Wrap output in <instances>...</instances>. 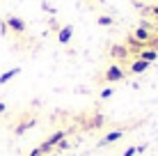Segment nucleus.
I'll list each match as a JSON object with an SVG mask.
<instances>
[{"label":"nucleus","mask_w":158,"mask_h":156,"mask_svg":"<svg viewBox=\"0 0 158 156\" xmlns=\"http://www.w3.org/2000/svg\"><path fill=\"white\" fill-rule=\"evenodd\" d=\"M156 35H158V25H156Z\"/></svg>","instance_id":"obj_22"},{"label":"nucleus","mask_w":158,"mask_h":156,"mask_svg":"<svg viewBox=\"0 0 158 156\" xmlns=\"http://www.w3.org/2000/svg\"><path fill=\"white\" fill-rule=\"evenodd\" d=\"M30 156H44V152H41L39 147H37V149H32V152H30Z\"/></svg>","instance_id":"obj_18"},{"label":"nucleus","mask_w":158,"mask_h":156,"mask_svg":"<svg viewBox=\"0 0 158 156\" xmlns=\"http://www.w3.org/2000/svg\"><path fill=\"white\" fill-rule=\"evenodd\" d=\"M133 37L140 41V44L147 46V41H149V37H151V30H147V28H142V25H138V28L133 30Z\"/></svg>","instance_id":"obj_7"},{"label":"nucleus","mask_w":158,"mask_h":156,"mask_svg":"<svg viewBox=\"0 0 158 156\" xmlns=\"http://www.w3.org/2000/svg\"><path fill=\"white\" fill-rule=\"evenodd\" d=\"M112 94H115V90H112V87H103L101 90V99H110Z\"/></svg>","instance_id":"obj_13"},{"label":"nucleus","mask_w":158,"mask_h":156,"mask_svg":"<svg viewBox=\"0 0 158 156\" xmlns=\"http://www.w3.org/2000/svg\"><path fill=\"white\" fill-rule=\"evenodd\" d=\"M101 122H103V117L99 115V117H96V120H94V122H92V126H101Z\"/></svg>","instance_id":"obj_19"},{"label":"nucleus","mask_w":158,"mask_h":156,"mask_svg":"<svg viewBox=\"0 0 158 156\" xmlns=\"http://www.w3.org/2000/svg\"><path fill=\"white\" fill-rule=\"evenodd\" d=\"M96 23H99L101 28H110V25L115 23V21H112V16H108V14H101L99 19H96Z\"/></svg>","instance_id":"obj_11"},{"label":"nucleus","mask_w":158,"mask_h":156,"mask_svg":"<svg viewBox=\"0 0 158 156\" xmlns=\"http://www.w3.org/2000/svg\"><path fill=\"white\" fill-rule=\"evenodd\" d=\"M106 80L108 83H119V80H124V69L119 67V64H110V67L106 69Z\"/></svg>","instance_id":"obj_2"},{"label":"nucleus","mask_w":158,"mask_h":156,"mask_svg":"<svg viewBox=\"0 0 158 156\" xmlns=\"http://www.w3.org/2000/svg\"><path fill=\"white\" fill-rule=\"evenodd\" d=\"M122 138H124V129H115V131H108L106 136H103L101 145H112V142L122 140Z\"/></svg>","instance_id":"obj_5"},{"label":"nucleus","mask_w":158,"mask_h":156,"mask_svg":"<svg viewBox=\"0 0 158 156\" xmlns=\"http://www.w3.org/2000/svg\"><path fill=\"white\" fill-rule=\"evenodd\" d=\"M7 30H9L7 23H0V32H2V35H7Z\"/></svg>","instance_id":"obj_20"},{"label":"nucleus","mask_w":158,"mask_h":156,"mask_svg":"<svg viewBox=\"0 0 158 156\" xmlns=\"http://www.w3.org/2000/svg\"><path fill=\"white\" fill-rule=\"evenodd\" d=\"M5 110H7V106H5V103H2V101H0V115H2V112H5Z\"/></svg>","instance_id":"obj_21"},{"label":"nucleus","mask_w":158,"mask_h":156,"mask_svg":"<svg viewBox=\"0 0 158 156\" xmlns=\"http://www.w3.org/2000/svg\"><path fill=\"white\" fill-rule=\"evenodd\" d=\"M156 21H158V16H156Z\"/></svg>","instance_id":"obj_23"},{"label":"nucleus","mask_w":158,"mask_h":156,"mask_svg":"<svg viewBox=\"0 0 158 156\" xmlns=\"http://www.w3.org/2000/svg\"><path fill=\"white\" fill-rule=\"evenodd\" d=\"M71 37H73V25H62L60 28V32H57V41L62 46H67L69 41H71Z\"/></svg>","instance_id":"obj_4"},{"label":"nucleus","mask_w":158,"mask_h":156,"mask_svg":"<svg viewBox=\"0 0 158 156\" xmlns=\"http://www.w3.org/2000/svg\"><path fill=\"white\" fill-rule=\"evenodd\" d=\"M48 28H51V30H55V32H60V28H62V25H60V23H57V19L53 16V19L48 21Z\"/></svg>","instance_id":"obj_14"},{"label":"nucleus","mask_w":158,"mask_h":156,"mask_svg":"<svg viewBox=\"0 0 158 156\" xmlns=\"http://www.w3.org/2000/svg\"><path fill=\"white\" fill-rule=\"evenodd\" d=\"M64 138H67V131H62V129H60V131L51 133V136H48L46 140H44V142L39 145V149H41L44 154H48L53 147H57V142H60V140H64Z\"/></svg>","instance_id":"obj_1"},{"label":"nucleus","mask_w":158,"mask_h":156,"mask_svg":"<svg viewBox=\"0 0 158 156\" xmlns=\"http://www.w3.org/2000/svg\"><path fill=\"white\" fill-rule=\"evenodd\" d=\"M57 149H62V152H64V149H69V140H67V138L57 142Z\"/></svg>","instance_id":"obj_16"},{"label":"nucleus","mask_w":158,"mask_h":156,"mask_svg":"<svg viewBox=\"0 0 158 156\" xmlns=\"http://www.w3.org/2000/svg\"><path fill=\"white\" fill-rule=\"evenodd\" d=\"M41 9H44V12H48L51 16H55V7H51L48 2H44V5H41Z\"/></svg>","instance_id":"obj_15"},{"label":"nucleus","mask_w":158,"mask_h":156,"mask_svg":"<svg viewBox=\"0 0 158 156\" xmlns=\"http://www.w3.org/2000/svg\"><path fill=\"white\" fill-rule=\"evenodd\" d=\"M126 55H128L126 46H115V48H112V57H126Z\"/></svg>","instance_id":"obj_12"},{"label":"nucleus","mask_w":158,"mask_h":156,"mask_svg":"<svg viewBox=\"0 0 158 156\" xmlns=\"http://www.w3.org/2000/svg\"><path fill=\"white\" fill-rule=\"evenodd\" d=\"M5 23H7V28L12 32H19V35H21V32H25V21L19 19V16H9Z\"/></svg>","instance_id":"obj_3"},{"label":"nucleus","mask_w":158,"mask_h":156,"mask_svg":"<svg viewBox=\"0 0 158 156\" xmlns=\"http://www.w3.org/2000/svg\"><path fill=\"white\" fill-rule=\"evenodd\" d=\"M149 67H151L149 62H144V60H140V57H135V60H133V64H131V71H133V74H138V76H140V74H144Z\"/></svg>","instance_id":"obj_8"},{"label":"nucleus","mask_w":158,"mask_h":156,"mask_svg":"<svg viewBox=\"0 0 158 156\" xmlns=\"http://www.w3.org/2000/svg\"><path fill=\"white\" fill-rule=\"evenodd\" d=\"M135 154H138V149H135V147H128V149H126V152H124L122 156H135Z\"/></svg>","instance_id":"obj_17"},{"label":"nucleus","mask_w":158,"mask_h":156,"mask_svg":"<svg viewBox=\"0 0 158 156\" xmlns=\"http://www.w3.org/2000/svg\"><path fill=\"white\" fill-rule=\"evenodd\" d=\"M135 57H140V60H144V62L154 64V62L158 60V51H154V48H142V51H140Z\"/></svg>","instance_id":"obj_6"},{"label":"nucleus","mask_w":158,"mask_h":156,"mask_svg":"<svg viewBox=\"0 0 158 156\" xmlns=\"http://www.w3.org/2000/svg\"><path fill=\"white\" fill-rule=\"evenodd\" d=\"M21 74V67H14V69H7L5 74H0V85H5V83H9L12 78H16Z\"/></svg>","instance_id":"obj_9"},{"label":"nucleus","mask_w":158,"mask_h":156,"mask_svg":"<svg viewBox=\"0 0 158 156\" xmlns=\"http://www.w3.org/2000/svg\"><path fill=\"white\" fill-rule=\"evenodd\" d=\"M35 124H37L35 120H25V122H21V124H19V126L14 129V133H16V136H23V133L28 131V129H32Z\"/></svg>","instance_id":"obj_10"}]
</instances>
